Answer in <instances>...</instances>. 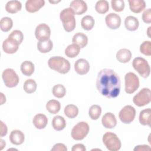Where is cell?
Masks as SVG:
<instances>
[{
	"label": "cell",
	"instance_id": "21",
	"mask_svg": "<svg viewBox=\"0 0 151 151\" xmlns=\"http://www.w3.org/2000/svg\"><path fill=\"white\" fill-rule=\"evenodd\" d=\"M73 44L78 45L80 48L85 47L88 43V38L87 35L82 32L76 33L72 39Z\"/></svg>",
	"mask_w": 151,
	"mask_h": 151
},
{
	"label": "cell",
	"instance_id": "35",
	"mask_svg": "<svg viewBox=\"0 0 151 151\" xmlns=\"http://www.w3.org/2000/svg\"><path fill=\"white\" fill-rule=\"evenodd\" d=\"M101 113V108L100 106L94 104L91 106L88 110V114L92 120H97Z\"/></svg>",
	"mask_w": 151,
	"mask_h": 151
},
{
	"label": "cell",
	"instance_id": "47",
	"mask_svg": "<svg viewBox=\"0 0 151 151\" xmlns=\"http://www.w3.org/2000/svg\"><path fill=\"white\" fill-rule=\"evenodd\" d=\"M150 28H151V27H149L148 28V30H147V35H148V36H149V37H150V35H149V34H150V31H149V30H150Z\"/></svg>",
	"mask_w": 151,
	"mask_h": 151
},
{
	"label": "cell",
	"instance_id": "19",
	"mask_svg": "<svg viewBox=\"0 0 151 151\" xmlns=\"http://www.w3.org/2000/svg\"><path fill=\"white\" fill-rule=\"evenodd\" d=\"M129 8L134 13H140L146 7V3L143 0H129Z\"/></svg>",
	"mask_w": 151,
	"mask_h": 151
},
{
	"label": "cell",
	"instance_id": "11",
	"mask_svg": "<svg viewBox=\"0 0 151 151\" xmlns=\"http://www.w3.org/2000/svg\"><path fill=\"white\" fill-rule=\"evenodd\" d=\"M35 35L39 41H46L50 39L51 29L46 24H40L35 28Z\"/></svg>",
	"mask_w": 151,
	"mask_h": 151
},
{
	"label": "cell",
	"instance_id": "5",
	"mask_svg": "<svg viewBox=\"0 0 151 151\" xmlns=\"http://www.w3.org/2000/svg\"><path fill=\"white\" fill-rule=\"evenodd\" d=\"M133 68L144 78L149 77L150 73V67L148 62L142 57H136L132 62Z\"/></svg>",
	"mask_w": 151,
	"mask_h": 151
},
{
	"label": "cell",
	"instance_id": "14",
	"mask_svg": "<svg viewBox=\"0 0 151 151\" xmlns=\"http://www.w3.org/2000/svg\"><path fill=\"white\" fill-rule=\"evenodd\" d=\"M74 70L77 74L84 75L89 71L90 64L84 58L78 59L74 63Z\"/></svg>",
	"mask_w": 151,
	"mask_h": 151
},
{
	"label": "cell",
	"instance_id": "42",
	"mask_svg": "<svg viewBox=\"0 0 151 151\" xmlns=\"http://www.w3.org/2000/svg\"><path fill=\"white\" fill-rule=\"evenodd\" d=\"M51 151H67V148L65 145L63 143H57L54 145L51 150Z\"/></svg>",
	"mask_w": 151,
	"mask_h": 151
},
{
	"label": "cell",
	"instance_id": "41",
	"mask_svg": "<svg viewBox=\"0 0 151 151\" xmlns=\"http://www.w3.org/2000/svg\"><path fill=\"white\" fill-rule=\"evenodd\" d=\"M142 19L144 22L150 24L151 22V9H146L142 14Z\"/></svg>",
	"mask_w": 151,
	"mask_h": 151
},
{
	"label": "cell",
	"instance_id": "32",
	"mask_svg": "<svg viewBox=\"0 0 151 151\" xmlns=\"http://www.w3.org/2000/svg\"><path fill=\"white\" fill-rule=\"evenodd\" d=\"M65 115L70 119L75 118L78 114V109L74 104H68L64 108Z\"/></svg>",
	"mask_w": 151,
	"mask_h": 151
},
{
	"label": "cell",
	"instance_id": "48",
	"mask_svg": "<svg viewBox=\"0 0 151 151\" xmlns=\"http://www.w3.org/2000/svg\"><path fill=\"white\" fill-rule=\"evenodd\" d=\"M60 1H49V2L50 3H52V4H55V3H58Z\"/></svg>",
	"mask_w": 151,
	"mask_h": 151
},
{
	"label": "cell",
	"instance_id": "30",
	"mask_svg": "<svg viewBox=\"0 0 151 151\" xmlns=\"http://www.w3.org/2000/svg\"><path fill=\"white\" fill-rule=\"evenodd\" d=\"M81 25L84 29L90 31L94 25V19L91 16L86 15L81 19Z\"/></svg>",
	"mask_w": 151,
	"mask_h": 151
},
{
	"label": "cell",
	"instance_id": "26",
	"mask_svg": "<svg viewBox=\"0 0 151 151\" xmlns=\"http://www.w3.org/2000/svg\"><path fill=\"white\" fill-rule=\"evenodd\" d=\"M52 126L57 131L63 130L66 126V122L64 118L61 116H55L52 120Z\"/></svg>",
	"mask_w": 151,
	"mask_h": 151
},
{
	"label": "cell",
	"instance_id": "31",
	"mask_svg": "<svg viewBox=\"0 0 151 151\" xmlns=\"http://www.w3.org/2000/svg\"><path fill=\"white\" fill-rule=\"evenodd\" d=\"M80 48L76 44H72L68 45L65 50V54L69 58H74L78 55Z\"/></svg>",
	"mask_w": 151,
	"mask_h": 151
},
{
	"label": "cell",
	"instance_id": "44",
	"mask_svg": "<svg viewBox=\"0 0 151 151\" xmlns=\"http://www.w3.org/2000/svg\"><path fill=\"white\" fill-rule=\"evenodd\" d=\"M151 148L150 147V146L146 145H138L136 146L134 148V150L136 151V150H139V151H145V150H150Z\"/></svg>",
	"mask_w": 151,
	"mask_h": 151
},
{
	"label": "cell",
	"instance_id": "9",
	"mask_svg": "<svg viewBox=\"0 0 151 151\" xmlns=\"http://www.w3.org/2000/svg\"><path fill=\"white\" fill-rule=\"evenodd\" d=\"M150 90L148 88H143L133 97V101L138 107L144 106L150 102Z\"/></svg>",
	"mask_w": 151,
	"mask_h": 151
},
{
	"label": "cell",
	"instance_id": "1",
	"mask_svg": "<svg viewBox=\"0 0 151 151\" xmlns=\"http://www.w3.org/2000/svg\"><path fill=\"white\" fill-rule=\"evenodd\" d=\"M120 77L114 70L104 68L99 72L96 87L101 95L109 99L117 97L120 91Z\"/></svg>",
	"mask_w": 151,
	"mask_h": 151
},
{
	"label": "cell",
	"instance_id": "29",
	"mask_svg": "<svg viewBox=\"0 0 151 151\" xmlns=\"http://www.w3.org/2000/svg\"><path fill=\"white\" fill-rule=\"evenodd\" d=\"M60 103L56 100H50L46 104V109L51 114H57L60 110Z\"/></svg>",
	"mask_w": 151,
	"mask_h": 151
},
{
	"label": "cell",
	"instance_id": "34",
	"mask_svg": "<svg viewBox=\"0 0 151 151\" xmlns=\"http://www.w3.org/2000/svg\"><path fill=\"white\" fill-rule=\"evenodd\" d=\"M37 87V83L33 79L27 80L24 84V90L28 94L33 93L35 91Z\"/></svg>",
	"mask_w": 151,
	"mask_h": 151
},
{
	"label": "cell",
	"instance_id": "46",
	"mask_svg": "<svg viewBox=\"0 0 151 151\" xmlns=\"http://www.w3.org/2000/svg\"><path fill=\"white\" fill-rule=\"evenodd\" d=\"M0 141H1V142H0V146H1L0 149H1V150H2L3 148L5 146V141H4L3 139H2L0 140Z\"/></svg>",
	"mask_w": 151,
	"mask_h": 151
},
{
	"label": "cell",
	"instance_id": "6",
	"mask_svg": "<svg viewBox=\"0 0 151 151\" xmlns=\"http://www.w3.org/2000/svg\"><path fill=\"white\" fill-rule=\"evenodd\" d=\"M89 132V126L85 122H78L71 130V135L73 139L81 140L85 138Z\"/></svg>",
	"mask_w": 151,
	"mask_h": 151
},
{
	"label": "cell",
	"instance_id": "43",
	"mask_svg": "<svg viewBox=\"0 0 151 151\" xmlns=\"http://www.w3.org/2000/svg\"><path fill=\"white\" fill-rule=\"evenodd\" d=\"M86 149L84 145L80 143L74 145L71 149L72 151H86Z\"/></svg>",
	"mask_w": 151,
	"mask_h": 151
},
{
	"label": "cell",
	"instance_id": "38",
	"mask_svg": "<svg viewBox=\"0 0 151 151\" xmlns=\"http://www.w3.org/2000/svg\"><path fill=\"white\" fill-rule=\"evenodd\" d=\"M8 38L11 39L12 40L17 42L18 45H19L23 41L24 35L21 31L14 30L9 35Z\"/></svg>",
	"mask_w": 151,
	"mask_h": 151
},
{
	"label": "cell",
	"instance_id": "40",
	"mask_svg": "<svg viewBox=\"0 0 151 151\" xmlns=\"http://www.w3.org/2000/svg\"><path fill=\"white\" fill-rule=\"evenodd\" d=\"M111 5L113 9L116 12H121L124 8V2L123 0H112Z\"/></svg>",
	"mask_w": 151,
	"mask_h": 151
},
{
	"label": "cell",
	"instance_id": "22",
	"mask_svg": "<svg viewBox=\"0 0 151 151\" xmlns=\"http://www.w3.org/2000/svg\"><path fill=\"white\" fill-rule=\"evenodd\" d=\"M132 58L131 51L126 48H122L119 50L116 54V58L120 63H128Z\"/></svg>",
	"mask_w": 151,
	"mask_h": 151
},
{
	"label": "cell",
	"instance_id": "3",
	"mask_svg": "<svg viewBox=\"0 0 151 151\" xmlns=\"http://www.w3.org/2000/svg\"><path fill=\"white\" fill-rule=\"evenodd\" d=\"M74 15V12L70 8L64 9L60 14V18L64 30L68 32L73 31L76 28V22Z\"/></svg>",
	"mask_w": 151,
	"mask_h": 151
},
{
	"label": "cell",
	"instance_id": "20",
	"mask_svg": "<svg viewBox=\"0 0 151 151\" xmlns=\"http://www.w3.org/2000/svg\"><path fill=\"white\" fill-rule=\"evenodd\" d=\"M25 136L24 133L19 130H14L9 135L10 142L15 145H20L24 142Z\"/></svg>",
	"mask_w": 151,
	"mask_h": 151
},
{
	"label": "cell",
	"instance_id": "17",
	"mask_svg": "<svg viewBox=\"0 0 151 151\" xmlns=\"http://www.w3.org/2000/svg\"><path fill=\"white\" fill-rule=\"evenodd\" d=\"M18 45L17 42L8 38L3 42L2 49L5 53L14 54L18 50Z\"/></svg>",
	"mask_w": 151,
	"mask_h": 151
},
{
	"label": "cell",
	"instance_id": "10",
	"mask_svg": "<svg viewBox=\"0 0 151 151\" xmlns=\"http://www.w3.org/2000/svg\"><path fill=\"white\" fill-rule=\"evenodd\" d=\"M136 116V110L130 105L125 106L120 111L119 117L122 122L129 124L132 122Z\"/></svg>",
	"mask_w": 151,
	"mask_h": 151
},
{
	"label": "cell",
	"instance_id": "16",
	"mask_svg": "<svg viewBox=\"0 0 151 151\" xmlns=\"http://www.w3.org/2000/svg\"><path fill=\"white\" fill-rule=\"evenodd\" d=\"M103 126L107 129L114 128L117 124V120L114 114L111 113H106L103 115L101 119Z\"/></svg>",
	"mask_w": 151,
	"mask_h": 151
},
{
	"label": "cell",
	"instance_id": "25",
	"mask_svg": "<svg viewBox=\"0 0 151 151\" xmlns=\"http://www.w3.org/2000/svg\"><path fill=\"white\" fill-rule=\"evenodd\" d=\"M22 8L21 3L19 1H9L5 5L6 11L10 14H15Z\"/></svg>",
	"mask_w": 151,
	"mask_h": 151
},
{
	"label": "cell",
	"instance_id": "23",
	"mask_svg": "<svg viewBox=\"0 0 151 151\" xmlns=\"http://www.w3.org/2000/svg\"><path fill=\"white\" fill-rule=\"evenodd\" d=\"M124 25L127 30L134 31L138 28L139 22L136 17L133 16H128L125 18Z\"/></svg>",
	"mask_w": 151,
	"mask_h": 151
},
{
	"label": "cell",
	"instance_id": "4",
	"mask_svg": "<svg viewBox=\"0 0 151 151\" xmlns=\"http://www.w3.org/2000/svg\"><path fill=\"white\" fill-rule=\"evenodd\" d=\"M103 142L107 150L117 151L121 147V142L117 136L112 132H107L103 136Z\"/></svg>",
	"mask_w": 151,
	"mask_h": 151
},
{
	"label": "cell",
	"instance_id": "39",
	"mask_svg": "<svg viewBox=\"0 0 151 151\" xmlns=\"http://www.w3.org/2000/svg\"><path fill=\"white\" fill-rule=\"evenodd\" d=\"M140 52L147 56L151 55V42L150 41H145L143 42L140 46Z\"/></svg>",
	"mask_w": 151,
	"mask_h": 151
},
{
	"label": "cell",
	"instance_id": "37",
	"mask_svg": "<svg viewBox=\"0 0 151 151\" xmlns=\"http://www.w3.org/2000/svg\"><path fill=\"white\" fill-rule=\"evenodd\" d=\"M52 94L57 98H62L63 97L66 93V90L64 86L62 84H58L55 85L52 90Z\"/></svg>",
	"mask_w": 151,
	"mask_h": 151
},
{
	"label": "cell",
	"instance_id": "2",
	"mask_svg": "<svg viewBox=\"0 0 151 151\" xmlns=\"http://www.w3.org/2000/svg\"><path fill=\"white\" fill-rule=\"evenodd\" d=\"M48 65L51 69L63 74L67 73L70 70V64L69 61L60 56L51 57L48 60Z\"/></svg>",
	"mask_w": 151,
	"mask_h": 151
},
{
	"label": "cell",
	"instance_id": "28",
	"mask_svg": "<svg viewBox=\"0 0 151 151\" xmlns=\"http://www.w3.org/2000/svg\"><path fill=\"white\" fill-rule=\"evenodd\" d=\"M21 71L26 76H31L34 71V65L30 61H25L21 65Z\"/></svg>",
	"mask_w": 151,
	"mask_h": 151
},
{
	"label": "cell",
	"instance_id": "24",
	"mask_svg": "<svg viewBox=\"0 0 151 151\" xmlns=\"http://www.w3.org/2000/svg\"><path fill=\"white\" fill-rule=\"evenodd\" d=\"M150 114L151 109L147 108L142 110L139 114V122L141 124L150 126Z\"/></svg>",
	"mask_w": 151,
	"mask_h": 151
},
{
	"label": "cell",
	"instance_id": "13",
	"mask_svg": "<svg viewBox=\"0 0 151 151\" xmlns=\"http://www.w3.org/2000/svg\"><path fill=\"white\" fill-rule=\"evenodd\" d=\"M70 8L73 11L75 15H80L87 11V4L83 0H74L70 4Z\"/></svg>",
	"mask_w": 151,
	"mask_h": 151
},
{
	"label": "cell",
	"instance_id": "27",
	"mask_svg": "<svg viewBox=\"0 0 151 151\" xmlns=\"http://www.w3.org/2000/svg\"><path fill=\"white\" fill-rule=\"evenodd\" d=\"M53 47L52 41L49 39L46 41H39L37 43V48L40 52L47 53L50 52Z\"/></svg>",
	"mask_w": 151,
	"mask_h": 151
},
{
	"label": "cell",
	"instance_id": "33",
	"mask_svg": "<svg viewBox=\"0 0 151 151\" xmlns=\"http://www.w3.org/2000/svg\"><path fill=\"white\" fill-rule=\"evenodd\" d=\"M96 11L100 14L106 13L109 9V2L106 0H100L96 2L95 5Z\"/></svg>",
	"mask_w": 151,
	"mask_h": 151
},
{
	"label": "cell",
	"instance_id": "12",
	"mask_svg": "<svg viewBox=\"0 0 151 151\" xmlns=\"http://www.w3.org/2000/svg\"><path fill=\"white\" fill-rule=\"evenodd\" d=\"M105 21L107 26L111 29H116L121 24V18L118 14L110 13L106 17Z\"/></svg>",
	"mask_w": 151,
	"mask_h": 151
},
{
	"label": "cell",
	"instance_id": "7",
	"mask_svg": "<svg viewBox=\"0 0 151 151\" xmlns=\"http://www.w3.org/2000/svg\"><path fill=\"white\" fill-rule=\"evenodd\" d=\"M125 91L127 94L133 93L139 87V77L133 73H127L124 76Z\"/></svg>",
	"mask_w": 151,
	"mask_h": 151
},
{
	"label": "cell",
	"instance_id": "45",
	"mask_svg": "<svg viewBox=\"0 0 151 151\" xmlns=\"http://www.w3.org/2000/svg\"><path fill=\"white\" fill-rule=\"evenodd\" d=\"M1 137H3L7 133V127L2 121H1Z\"/></svg>",
	"mask_w": 151,
	"mask_h": 151
},
{
	"label": "cell",
	"instance_id": "8",
	"mask_svg": "<svg viewBox=\"0 0 151 151\" xmlns=\"http://www.w3.org/2000/svg\"><path fill=\"white\" fill-rule=\"evenodd\" d=\"M2 77L5 85L9 88L16 87L19 80L18 76L12 68L5 69L2 74Z\"/></svg>",
	"mask_w": 151,
	"mask_h": 151
},
{
	"label": "cell",
	"instance_id": "36",
	"mask_svg": "<svg viewBox=\"0 0 151 151\" xmlns=\"http://www.w3.org/2000/svg\"><path fill=\"white\" fill-rule=\"evenodd\" d=\"M13 21L9 17H4L0 21L1 29L4 32L9 31L12 27Z\"/></svg>",
	"mask_w": 151,
	"mask_h": 151
},
{
	"label": "cell",
	"instance_id": "18",
	"mask_svg": "<svg viewBox=\"0 0 151 151\" xmlns=\"http://www.w3.org/2000/svg\"><path fill=\"white\" fill-rule=\"evenodd\" d=\"M32 122L37 129H42L46 127L48 123V119L45 114L38 113L34 117Z\"/></svg>",
	"mask_w": 151,
	"mask_h": 151
},
{
	"label": "cell",
	"instance_id": "15",
	"mask_svg": "<svg viewBox=\"0 0 151 151\" xmlns=\"http://www.w3.org/2000/svg\"><path fill=\"white\" fill-rule=\"evenodd\" d=\"M44 4V0H28L25 3V9L28 12L34 13L39 11Z\"/></svg>",
	"mask_w": 151,
	"mask_h": 151
}]
</instances>
